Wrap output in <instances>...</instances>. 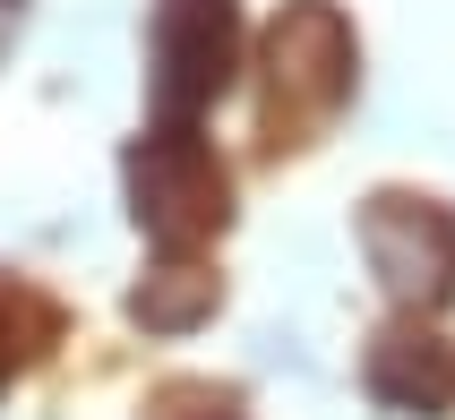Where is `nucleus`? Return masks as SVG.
<instances>
[{"instance_id": "obj_1", "label": "nucleus", "mask_w": 455, "mask_h": 420, "mask_svg": "<svg viewBox=\"0 0 455 420\" xmlns=\"http://www.w3.org/2000/svg\"><path fill=\"white\" fill-rule=\"evenodd\" d=\"M232 0H155V112L164 129H189L232 77Z\"/></svg>"}, {"instance_id": "obj_2", "label": "nucleus", "mask_w": 455, "mask_h": 420, "mask_svg": "<svg viewBox=\"0 0 455 420\" xmlns=\"http://www.w3.org/2000/svg\"><path fill=\"white\" fill-rule=\"evenodd\" d=\"M129 198H138V232H155L164 249H189L198 232L224 223V163L189 129H155L129 155Z\"/></svg>"}, {"instance_id": "obj_3", "label": "nucleus", "mask_w": 455, "mask_h": 420, "mask_svg": "<svg viewBox=\"0 0 455 420\" xmlns=\"http://www.w3.org/2000/svg\"><path fill=\"white\" fill-rule=\"evenodd\" d=\"M267 86H275V121L283 129H318L335 121V103L353 95V35L327 0H292L267 44Z\"/></svg>"}, {"instance_id": "obj_4", "label": "nucleus", "mask_w": 455, "mask_h": 420, "mask_svg": "<svg viewBox=\"0 0 455 420\" xmlns=\"http://www.w3.org/2000/svg\"><path fill=\"white\" fill-rule=\"evenodd\" d=\"M361 249H370V274L395 300L438 309L455 292V215L430 198H370L361 206Z\"/></svg>"}, {"instance_id": "obj_5", "label": "nucleus", "mask_w": 455, "mask_h": 420, "mask_svg": "<svg viewBox=\"0 0 455 420\" xmlns=\"http://www.w3.org/2000/svg\"><path fill=\"white\" fill-rule=\"evenodd\" d=\"M206 300H215V283H206L198 266H164V274L147 283V292L129 300V309H138L147 326H189V318L206 309Z\"/></svg>"}, {"instance_id": "obj_6", "label": "nucleus", "mask_w": 455, "mask_h": 420, "mask_svg": "<svg viewBox=\"0 0 455 420\" xmlns=\"http://www.w3.org/2000/svg\"><path fill=\"white\" fill-rule=\"evenodd\" d=\"M18 18H26V0H0V52H9V35H18Z\"/></svg>"}, {"instance_id": "obj_7", "label": "nucleus", "mask_w": 455, "mask_h": 420, "mask_svg": "<svg viewBox=\"0 0 455 420\" xmlns=\"http://www.w3.org/2000/svg\"><path fill=\"white\" fill-rule=\"evenodd\" d=\"M0 369H9V361H0Z\"/></svg>"}]
</instances>
